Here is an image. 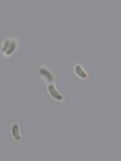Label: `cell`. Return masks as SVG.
I'll use <instances>...</instances> for the list:
<instances>
[{
	"mask_svg": "<svg viewBox=\"0 0 121 161\" xmlns=\"http://www.w3.org/2000/svg\"><path fill=\"white\" fill-rule=\"evenodd\" d=\"M10 132L12 137L15 141L19 142L21 139L19 125L17 123H13L11 127Z\"/></svg>",
	"mask_w": 121,
	"mask_h": 161,
	"instance_id": "5",
	"label": "cell"
},
{
	"mask_svg": "<svg viewBox=\"0 0 121 161\" xmlns=\"http://www.w3.org/2000/svg\"><path fill=\"white\" fill-rule=\"evenodd\" d=\"M19 44V40L16 37H5L0 44V54L3 57L10 58L18 51Z\"/></svg>",
	"mask_w": 121,
	"mask_h": 161,
	"instance_id": "1",
	"label": "cell"
},
{
	"mask_svg": "<svg viewBox=\"0 0 121 161\" xmlns=\"http://www.w3.org/2000/svg\"><path fill=\"white\" fill-rule=\"evenodd\" d=\"M73 75L76 79L80 81H86L90 78V74L86 67L79 61L73 64L71 67Z\"/></svg>",
	"mask_w": 121,
	"mask_h": 161,
	"instance_id": "2",
	"label": "cell"
},
{
	"mask_svg": "<svg viewBox=\"0 0 121 161\" xmlns=\"http://www.w3.org/2000/svg\"><path fill=\"white\" fill-rule=\"evenodd\" d=\"M47 90L50 97L56 102L61 103L64 101V96L58 90L53 83L48 84Z\"/></svg>",
	"mask_w": 121,
	"mask_h": 161,
	"instance_id": "4",
	"label": "cell"
},
{
	"mask_svg": "<svg viewBox=\"0 0 121 161\" xmlns=\"http://www.w3.org/2000/svg\"><path fill=\"white\" fill-rule=\"evenodd\" d=\"M37 72L40 78L47 83H53L56 80V76L53 71L47 65L42 64L39 66Z\"/></svg>",
	"mask_w": 121,
	"mask_h": 161,
	"instance_id": "3",
	"label": "cell"
}]
</instances>
